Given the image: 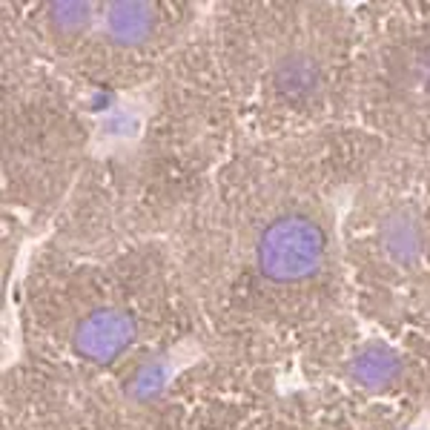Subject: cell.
I'll use <instances>...</instances> for the list:
<instances>
[{
    "mask_svg": "<svg viewBox=\"0 0 430 430\" xmlns=\"http://www.w3.org/2000/svg\"><path fill=\"white\" fill-rule=\"evenodd\" d=\"M358 135L250 140L195 178L164 236L209 353L264 373L355 344L341 206Z\"/></svg>",
    "mask_w": 430,
    "mask_h": 430,
    "instance_id": "6da1fadb",
    "label": "cell"
},
{
    "mask_svg": "<svg viewBox=\"0 0 430 430\" xmlns=\"http://www.w3.org/2000/svg\"><path fill=\"white\" fill-rule=\"evenodd\" d=\"M355 52L358 12L338 4H230L201 18L161 81L221 158L250 140L355 129Z\"/></svg>",
    "mask_w": 430,
    "mask_h": 430,
    "instance_id": "7a4b0ae2",
    "label": "cell"
},
{
    "mask_svg": "<svg viewBox=\"0 0 430 430\" xmlns=\"http://www.w3.org/2000/svg\"><path fill=\"white\" fill-rule=\"evenodd\" d=\"M341 255L355 321L379 338L430 347V164L358 135Z\"/></svg>",
    "mask_w": 430,
    "mask_h": 430,
    "instance_id": "3957f363",
    "label": "cell"
},
{
    "mask_svg": "<svg viewBox=\"0 0 430 430\" xmlns=\"http://www.w3.org/2000/svg\"><path fill=\"white\" fill-rule=\"evenodd\" d=\"M189 4H29L12 12V57L72 89H132L161 78L201 23Z\"/></svg>",
    "mask_w": 430,
    "mask_h": 430,
    "instance_id": "277c9868",
    "label": "cell"
},
{
    "mask_svg": "<svg viewBox=\"0 0 430 430\" xmlns=\"http://www.w3.org/2000/svg\"><path fill=\"white\" fill-rule=\"evenodd\" d=\"M353 123L430 164V4L358 12Z\"/></svg>",
    "mask_w": 430,
    "mask_h": 430,
    "instance_id": "5b68a950",
    "label": "cell"
},
{
    "mask_svg": "<svg viewBox=\"0 0 430 430\" xmlns=\"http://www.w3.org/2000/svg\"><path fill=\"white\" fill-rule=\"evenodd\" d=\"M89 129L78 92L46 72L12 60L4 104V187L32 219L60 209L78 187Z\"/></svg>",
    "mask_w": 430,
    "mask_h": 430,
    "instance_id": "8992f818",
    "label": "cell"
},
{
    "mask_svg": "<svg viewBox=\"0 0 430 430\" xmlns=\"http://www.w3.org/2000/svg\"><path fill=\"white\" fill-rule=\"evenodd\" d=\"M327 382L284 396H264L241 430H404L410 402L355 385L327 370Z\"/></svg>",
    "mask_w": 430,
    "mask_h": 430,
    "instance_id": "52a82bcc",
    "label": "cell"
}]
</instances>
